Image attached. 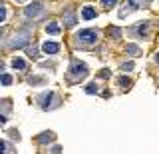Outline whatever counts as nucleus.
I'll use <instances>...</instances> for the list:
<instances>
[{
    "label": "nucleus",
    "mask_w": 159,
    "mask_h": 154,
    "mask_svg": "<svg viewBox=\"0 0 159 154\" xmlns=\"http://www.w3.org/2000/svg\"><path fill=\"white\" fill-rule=\"evenodd\" d=\"M46 32L48 34H60V26H58V24H48V26H46Z\"/></svg>",
    "instance_id": "obj_10"
},
{
    "label": "nucleus",
    "mask_w": 159,
    "mask_h": 154,
    "mask_svg": "<svg viewBox=\"0 0 159 154\" xmlns=\"http://www.w3.org/2000/svg\"><path fill=\"white\" fill-rule=\"evenodd\" d=\"M28 54L30 56H36V48H28Z\"/></svg>",
    "instance_id": "obj_21"
},
{
    "label": "nucleus",
    "mask_w": 159,
    "mask_h": 154,
    "mask_svg": "<svg viewBox=\"0 0 159 154\" xmlns=\"http://www.w3.org/2000/svg\"><path fill=\"white\" fill-rule=\"evenodd\" d=\"M76 40L80 44H96L98 42V32L96 30H80L76 34Z\"/></svg>",
    "instance_id": "obj_1"
},
{
    "label": "nucleus",
    "mask_w": 159,
    "mask_h": 154,
    "mask_svg": "<svg viewBox=\"0 0 159 154\" xmlns=\"http://www.w3.org/2000/svg\"><path fill=\"white\" fill-rule=\"evenodd\" d=\"M119 84H121V86H129V84H131V82H129V78L121 76V78H119Z\"/></svg>",
    "instance_id": "obj_18"
},
{
    "label": "nucleus",
    "mask_w": 159,
    "mask_h": 154,
    "mask_svg": "<svg viewBox=\"0 0 159 154\" xmlns=\"http://www.w3.org/2000/svg\"><path fill=\"white\" fill-rule=\"evenodd\" d=\"M0 82H2L4 86H8V84H12V76H10V74H0Z\"/></svg>",
    "instance_id": "obj_13"
},
{
    "label": "nucleus",
    "mask_w": 159,
    "mask_h": 154,
    "mask_svg": "<svg viewBox=\"0 0 159 154\" xmlns=\"http://www.w3.org/2000/svg\"><path fill=\"white\" fill-rule=\"evenodd\" d=\"M135 8H137L135 4H133L131 0H127V2H125V8H121V10H119V18H125L127 14H129V12H133Z\"/></svg>",
    "instance_id": "obj_5"
},
{
    "label": "nucleus",
    "mask_w": 159,
    "mask_h": 154,
    "mask_svg": "<svg viewBox=\"0 0 159 154\" xmlns=\"http://www.w3.org/2000/svg\"><path fill=\"white\" fill-rule=\"evenodd\" d=\"M42 10H44L42 2H32V4H28V6L24 8V14H26V16H38Z\"/></svg>",
    "instance_id": "obj_3"
},
{
    "label": "nucleus",
    "mask_w": 159,
    "mask_h": 154,
    "mask_svg": "<svg viewBox=\"0 0 159 154\" xmlns=\"http://www.w3.org/2000/svg\"><path fill=\"white\" fill-rule=\"evenodd\" d=\"M82 16H84V20H92V18H96V10L92 6H86L82 10Z\"/></svg>",
    "instance_id": "obj_7"
},
{
    "label": "nucleus",
    "mask_w": 159,
    "mask_h": 154,
    "mask_svg": "<svg viewBox=\"0 0 159 154\" xmlns=\"http://www.w3.org/2000/svg\"><path fill=\"white\" fill-rule=\"evenodd\" d=\"M2 70H4V64H2V62H0V72H2Z\"/></svg>",
    "instance_id": "obj_24"
},
{
    "label": "nucleus",
    "mask_w": 159,
    "mask_h": 154,
    "mask_svg": "<svg viewBox=\"0 0 159 154\" xmlns=\"http://www.w3.org/2000/svg\"><path fill=\"white\" fill-rule=\"evenodd\" d=\"M4 122H6V118H4L2 114H0V124H4Z\"/></svg>",
    "instance_id": "obj_23"
},
{
    "label": "nucleus",
    "mask_w": 159,
    "mask_h": 154,
    "mask_svg": "<svg viewBox=\"0 0 159 154\" xmlns=\"http://www.w3.org/2000/svg\"><path fill=\"white\" fill-rule=\"evenodd\" d=\"M155 62H157V64H159V52H157V56H155Z\"/></svg>",
    "instance_id": "obj_25"
},
{
    "label": "nucleus",
    "mask_w": 159,
    "mask_h": 154,
    "mask_svg": "<svg viewBox=\"0 0 159 154\" xmlns=\"http://www.w3.org/2000/svg\"><path fill=\"white\" fill-rule=\"evenodd\" d=\"M131 68H133V62H127V64H123V66H121V70L129 72V70H131Z\"/></svg>",
    "instance_id": "obj_19"
},
{
    "label": "nucleus",
    "mask_w": 159,
    "mask_h": 154,
    "mask_svg": "<svg viewBox=\"0 0 159 154\" xmlns=\"http://www.w3.org/2000/svg\"><path fill=\"white\" fill-rule=\"evenodd\" d=\"M4 20H6V8L0 6V22H4Z\"/></svg>",
    "instance_id": "obj_17"
},
{
    "label": "nucleus",
    "mask_w": 159,
    "mask_h": 154,
    "mask_svg": "<svg viewBox=\"0 0 159 154\" xmlns=\"http://www.w3.org/2000/svg\"><path fill=\"white\" fill-rule=\"evenodd\" d=\"M109 34H111V36H119V28H109Z\"/></svg>",
    "instance_id": "obj_20"
},
{
    "label": "nucleus",
    "mask_w": 159,
    "mask_h": 154,
    "mask_svg": "<svg viewBox=\"0 0 159 154\" xmlns=\"http://www.w3.org/2000/svg\"><path fill=\"white\" fill-rule=\"evenodd\" d=\"M133 4H135L137 8H145V6H149V2H151V0H131Z\"/></svg>",
    "instance_id": "obj_14"
},
{
    "label": "nucleus",
    "mask_w": 159,
    "mask_h": 154,
    "mask_svg": "<svg viewBox=\"0 0 159 154\" xmlns=\"http://www.w3.org/2000/svg\"><path fill=\"white\" fill-rule=\"evenodd\" d=\"M12 68H18V70H24V68H26V62H24L22 58H14V60H12Z\"/></svg>",
    "instance_id": "obj_8"
},
{
    "label": "nucleus",
    "mask_w": 159,
    "mask_h": 154,
    "mask_svg": "<svg viewBox=\"0 0 159 154\" xmlns=\"http://www.w3.org/2000/svg\"><path fill=\"white\" fill-rule=\"evenodd\" d=\"M70 74L74 78H86L88 76V66L84 62H72V68H70Z\"/></svg>",
    "instance_id": "obj_2"
},
{
    "label": "nucleus",
    "mask_w": 159,
    "mask_h": 154,
    "mask_svg": "<svg viewBox=\"0 0 159 154\" xmlns=\"http://www.w3.org/2000/svg\"><path fill=\"white\" fill-rule=\"evenodd\" d=\"M18 2H20V0H18Z\"/></svg>",
    "instance_id": "obj_27"
},
{
    "label": "nucleus",
    "mask_w": 159,
    "mask_h": 154,
    "mask_svg": "<svg viewBox=\"0 0 159 154\" xmlns=\"http://www.w3.org/2000/svg\"><path fill=\"white\" fill-rule=\"evenodd\" d=\"M86 92L88 94H96L98 92V86H96V84H88V86H86Z\"/></svg>",
    "instance_id": "obj_15"
},
{
    "label": "nucleus",
    "mask_w": 159,
    "mask_h": 154,
    "mask_svg": "<svg viewBox=\"0 0 159 154\" xmlns=\"http://www.w3.org/2000/svg\"><path fill=\"white\" fill-rule=\"evenodd\" d=\"M116 2H117V0H102V4H103L106 8H111V6H116Z\"/></svg>",
    "instance_id": "obj_16"
},
{
    "label": "nucleus",
    "mask_w": 159,
    "mask_h": 154,
    "mask_svg": "<svg viewBox=\"0 0 159 154\" xmlns=\"http://www.w3.org/2000/svg\"><path fill=\"white\" fill-rule=\"evenodd\" d=\"M127 52L131 54V56H139V52H141V50H139L135 44H127Z\"/></svg>",
    "instance_id": "obj_12"
},
{
    "label": "nucleus",
    "mask_w": 159,
    "mask_h": 154,
    "mask_svg": "<svg viewBox=\"0 0 159 154\" xmlns=\"http://www.w3.org/2000/svg\"><path fill=\"white\" fill-rule=\"evenodd\" d=\"M147 30H149V24H147V22H143V24H139V28H137V34H139V36H145V34H147Z\"/></svg>",
    "instance_id": "obj_11"
},
{
    "label": "nucleus",
    "mask_w": 159,
    "mask_h": 154,
    "mask_svg": "<svg viewBox=\"0 0 159 154\" xmlns=\"http://www.w3.org/2000/svg\"><path fill=\"white\" fill-rule=\"evenodd\" d=\"M0 36H2V28H0Z\"/></svg>",
    "instance_id": "obj_26"
},
{
    "label": "nucleus",
    "mask_w": 159,
    "mask_h": 154,
    "mask_svg": "<svg viewBox=\"0 0 159 154\" xmlns=\"http://www.w3.org/2000/svg\"><path fill=\"white\" fill-rule=\"evenodd\" d=\"M56 140V136H54L52 132H44L42 136H38V142L40 144H48V142H54Z\"/></svg>",
    "instance_id": "obj_6"
},
{
    "label": "nucleus",
    "mask_w": 159,
    "mask_h": 154,
    "mask_svg": "<svg viewBox=\"0 0 159 154\" xmlns=\"http://www.w3.org/2000/svg\"><path fill=\"white\" fill-rule=\"evenodd\" d=\"M64 20H66L68 26H74V24H76V16H74L72 12H66V14H64Z\"/></svg>",
    "instance_id": "obj_9"
},
{
    "label": "nucleus",
    "mask_w": 159,
    "mask_h": 154,
    "mask_svg": "<svg viewBox=\"0 0 159 154\" xmlns=\"http://www.w3.org/2000/svg\"><path fill=\"white\" fill-rule=\"evenodd\" d=\"M42 50L46 52V54H56L60 50V44H56V42H44L42 44Z\"/></svg>",
    "instance_id": "obj_4"
},
{
    "label": "nucleus",
    "mask_w": 159,
    "mask_h": 154,
    "mask_svg": "<svg viewBox=\"0 0 159 154\" xmlns=\"http://www.w3.org/2000/svg\"><path fill=\"white\" fill-rule=\"evenodd\" d=\"M4 148H6V146H4V142L0 140V152H6V150H4Z\"/></svg>",
    "instance_id": "obj_22"
}]
</instances>
